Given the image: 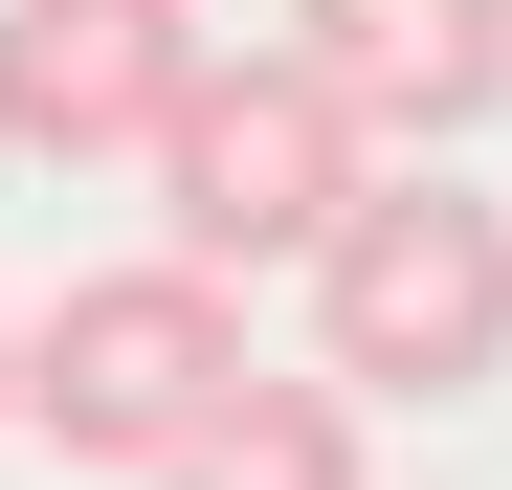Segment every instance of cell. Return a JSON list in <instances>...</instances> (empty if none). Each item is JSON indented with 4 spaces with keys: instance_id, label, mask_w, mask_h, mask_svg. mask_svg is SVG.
<instances>
[{
    "instance_id": "6da1fadb",
    "label": "cell",
    "mask_w": 512,
    "mask_h": 490,
    "mask_svg": "<svg viewBox=\"0 0 512 490\" xmlns=\"http://www.w3.org/2000/svg\"><path fill=\"white\" fill-rule=\"evenodd\" d=\"M312 379L357 401H490L512 379V201L446 179V156H379L312 245Z\"/></svg>"
},
{
    "instance_id": "7a4b0ae2",
    "label": "cell",
    "mask_w": 512,
    "mask_h": 490,
    "mask_svg": "<svg viewBox=\"0 0 512 490\" xmlns=\"http://www.w3.org/2000/svg\"><path fill=\"white\" fill-rule=\"evenodd\" d=\"M245 379H268V357H245V290L179 268V245H134V268L45 290V335H23V424H45V468H179Z\"/></svg>"
},
{
    "instance_id": "3957f363",
    "label": "cell",
    "mask_w": 512,
    "mask_h": 490,
    "mask_svg": "<svg viewBox=\"0 0 512 490\" xmlns=\"http://www.w3.org/2000/svg\"><path fill=\"white\" fill-rule=\"evenodd\" d=\"M134 179H156V245L245 290V268H312V245H334V201L379 179V134L334 112L290 45H223L201 90H179V134L134 156Z\"/></svg>"
},
{
    "instance_id": "277c9868",
    "label": "cell",
    "mask_w": 512,
    "mask_h": 490,
    "mask_svg": "<svg viewBox=\"0 0 512 490\" xmlns=\"http://www.w3.org/2000/svg\"><path fill=\"white\" fill-rule=\"evenodd\" d=\"M201 0H0V134L23 156H156L201 90Z\"/></svg>"
},
{
    "instance_id": "5b68a950",
    "label": "cell",
    "mask_w": 512,
    "mask_h": 490,
    "mask_svg": "<svg viewBox=\"0 0 512 490\" xmlns=\"http://www.w3.org/2000/svg\"><path fill=\"white\" fill-rule=\"evenodd\" d=\"M290 67H312L357 134L446 156V134L512 90V0H290Z\"/></svg>"
},
{
    "instance_id": "8992f818",
    "label": "cell",
    "mask_w": 512,
    "mask_h": 490,
    "mask_svg": "<svg viewBox=\"0 0 512 490\" xmlns=\"http://www.w3.org/2000/svg\"><path fill=\"white\" fill-rule=\"evenodd\" d=\"M156 490H357V401H334V379H245Z\"/></svg>"
},
{
    "instance_id": "52a82bcc",
    "label": "cell",
    "mask_w": 512,
    "mask_h": 490,
    "mask_svg": "<svg viewBox=\"0 0 512 490\" xmlns=\"http://www.w3.org/2000/svg\"><path fill=\"white\" fill-rule=\"evenodd\" d=\"M0 424H23V312H0Z\"/></svg>"
}]
</instances>
